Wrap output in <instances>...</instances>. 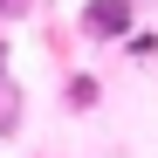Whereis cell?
<instances>
[{
	"instance_id": "1",
	"label": "cell",
	"mask_w": 158,
	"mask_h": 158,
	"mask_svg": "<svg viewBox=\"0 0 158 158\" xmlns=\"http://www.w3.org/2000/svg\"><path fill=\"white\" fill-rule=\"evenodd\" d=\"M131 28V0H89L83 7V35H124Z\"/></svg>"
},
{
	"instance_id": "2",
	"label": "cell",
	"mask_w": 158,
	"mask_h": 158,
	"mask_svg": "<svg viewBox=\"0 0 158 158\" xmlns=\"http://www.w3.org/2000/svg\"><path fill=\"white\" fill-rule=\"evenodd\" d=\"M0 14H28V0H0Z\"/></svg>"
}]
</instances>
